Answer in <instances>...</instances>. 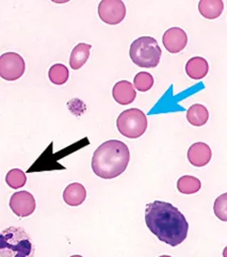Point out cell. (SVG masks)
<instances>
[{
    "label": "cell",
    "instance_id": "1",
    "mask_svg": "<svg viewBox=\"0 0 227 257\" xmlns=\"http://www.w3.org/2000/svg\"><path fill=\"white\" fill-rule=\"evenodd\" d=\"M145 223L159 240L171 246L179 245L188 236L187 219L170 203L155 201L147 204Z\"/></svg>",
    "mask_w": 227,
    "mask_h": 257
},
{
    "label": "cell",
    "instance_id": "2",
    "mask_svg": "<svg viewBox=\"0 0 227 257\" xmlns=\"http://www.w3.org/2000/svg\"><path fill=\"white\" fill-rule=\"evenodd\" d=\"M130 152L127 145L119 140H109L100 144L92 157V169L95 175L104 179L120 176L127 169Z\"/></svg>",
    "mask_w": 227,
    "mask_h": 257
},
{
    "label": "cell",
    "instance_id": "3",
    "mask_svg": "<svg viewBox=\"0 0 227 257\" xmlns=\"http://www.w3.org/2000/svg\"><path fill=\"white\" fill-rule=\"evenodd\" d=\"M35 246L22 227L10 226L0 235V257H33Z\"/></svg>",
    "mask_w": 227,
    "mask_h": 257
},
{
    "label": "cell",
    "instance_id": "4",
    "mask_svg": "<svg viewBox=\"0 0 227 257\" xmlns=\"http://www.w3.org/2000/svg\"><path fill=\"white\" fill-rule=\"evenodd\" d=\"M161 48L156 39L141 37L132 42L129 49L131 61L140 67H156L161 58Z\"/></svg>",
    "mask_w": 227,
    "mask_h": 257
},
{
    "label": "cell",
    "instance_id": "5",
    "mask_svg": "<svg viewBox=\"0 0 227 257\" xmlns=\"http://www.w3.org/2000/svg\"><path fill=\"white\" fill-rule=\"evenodd\" d=\"M119 132L129 139H137L146 132L147 117L142 110L130 108L125 110L116 119Z\"/></svg>",
    "mask_w": 227,
    "mask_h": 257
},
{
    "label": "cell",
    "instance_id": "6",
    "mask_svg": "<svg viewBox=\"0 0 227 257\" xmlns=\"http://www.w3.org/2000/svg\"><path fill=\"white\" fill-rule=\"evenodd\" d=\"M26 70L24 59L16 53H5L0 56V77L8 81L20 79Z\"/></svg>",
    "mask_w": 227,
    "mask_h": 257
},
{
    "label": "cell",
    "instance_id": "7",
    "mask_svg": "<svg viewBox=\"0 0 227 257\" xmlns=\"http://www.w3.org/2000/svg\"><path fill=\"white\" fill-rule=\"evenodd\" d=\"M99 19L108 25H119L126 16V7L121 0H105L98 5Z\"/></svg>",
    "mask_w": 227,
    "mask_h": 257
},
{
    "label": "cell",
    "instance_id": "8",
    "mask_svg": "<svg viewBox=\"0 0 227 257\" xmlns=\"http://www.w3.org/2000/svg\"><path fill=\"white\" fill-rule=\"evenodd\" d=\"M10 208L20 218L29 217L37 208L35 196L28 191L15 192L10 199Z\"/></svg>",
    "mask_w": 227,
    "mask_h": 257
},
{
    "label": "cell",
    "instance_id": "9",
    "mask_svg": "<svg viewBox=\"0 0 227 257\" xmlns=\"http://www.w3.org/2000/svg\"><path fill=\"white\" fill-rule=\"evenodd\" d=\"M162 42L165 49L169 53L178 54L186 48L188 44V36L183 29L179 27H173L164 32Z\"/></svg>",
    "mask_w": 227,
    "mask_h": 257
},
{
    "label": "cell",
    "instance_id": "10",
    "mask_svg": "<svg viewBox=\"0 0 227 257\" xmlns=\"http://www.w3.org/2000/svg\"><path fill=\"white\" fill-rule=\"evenodd\" d=\"M188 160L194 167L201 168L209 164L211 160L212 152L208 145L204 142H196L192 144L188 150Z\"/></svg>",
    "mask_w": 227,
    "mask_h": 257
},
{
    "label": "cell",
    "instance_id": "11",
    "mask_svg": "<svg viewBox=\"0 0 227 257\" xmlns=\"http://www.w3.org/2000/svg\"><path fill=\"white\" fill-rule=\"evenodd\" d=\"M112 95L117 104L125 106L132 104L133 100L136 99L137 92L132 83L127 80H122L114 84Z\"/></svg>",
    "mask_w": 227,
    "mask_h": 257
},
{
    "label": "cell",
    "instance_id": "12",
    "mask_svg": "<svg viewBox=\"0 0 227 257\" xmlns=\"http://www.w3.org/2000/svg\"><path fill=\"white\" fill-rule=\"evenodd\" d=\"M87 199V190L83 185L73 183L67 186L63 192V200L69 206H79Z\"/></svg>",
    "mask_w": 227,
    "mask_h": 257
},
{
    "label": "cell",
    "instance_id": "13",
    "mask_svg": "<svg viewBox=\"0 0 227 257\" xmlns=\"http://www.w3.org/2000/svg\"><path fill=\"white\" fill-rule=\"evenodd\" d=\"M208 72L209 65L207 60L201 57H193L186 64V73L192 79H203Z\"/></svg>",
    "mask_w": 227,
    "mask_h": 257
},
{
    "label": "cell",
    "instance_id": "14",
    "mask_svg": "<svg viewBox=\"0 0 227 257\" xmlns=\"http://www.w3.org/2000/svg\"><path fill=\"white\" fill-rule=\"evenodd\" d=\"M92 46L86 43H80L75 46L70 58V65L73 70L77 71L87 63L90 57V50Z\"/></svg>",
    "mask_w": 227,
    "mask_h": 257
},
{
    "label": "cell",
    "instance_id": "15",
    "mask_svg": "<svg viewBox=\"0 0 227 257\" xmlns=\"http://www.w3.org/2000/svg\"><path fill=\"white\" fill-rule=\"evenodd\" d=\"M224 3L221 0H201L198 4V11L207 20H215L222 14Z\"/></svg>",
    "mask_w": 227,
    "mask_h": 257
},
{
    "label": "cell",
    "instance_id": "16",
    "mask_svg": "<svg viewBox=\"0 0 227 257\" xmlns=\"http://www.w3.org/2000/svg\"><path fill=\"white\" fill-rule=\"evenodd\" d=\"M209 112L204 105L194 104L187 111L188 122L193 126H203L208 122Z\"/></svg>",
    "mask_w": 227,
    "mask_h": 257
},
{
    "label": "cell",
    "instance_id": "17",
    "mask_svg": "<svg viewBox=\"0 0 227 257\" xmlns=\"http://www.w3.org/2000/svg\"><path fill=\"white\" fill-rule=\"evenodd\" d=\"M200 187L201 184L199 179L191 175L181 176L177 181V189L183 194L196 193L200 190Z\"/></svg>",
    "mask_w": 227,
    "mask_h": 257
},
{
    "label": "cell",
    "instance_id": "18",
    "mask_svg": "<svg viewBox=\"0 0 227 257\" xmlns=\"http://www.w3.org/2000/svg\"><path fill=\"white\" fill-rule=\"evenodd\" d=\"M48 78L54 84L61 85L64 84L70 78V72L64 64H55L49 68Z\"/></svg>",
    "mask_w": 227,
    "mask_h": 257
},
{
    "label": "cell",
    "instance_id": "19",
    "mask_svg": "<svg viewBox=\"0 0 227 257\" xmlns=\"http://www.w3.org/2000/svg\"><path fill=\"white\" fill-rule=\"evenodd\" d=\"M6 183L11 187L12 189H20L27 183V177L25 172L20 169H12L8 172L6 176Z\"/></svg>",
    "mask_w": 227,
    "mask_h": 257
},
{
    "label": "cell",
    "instance_id": "20",
    "mask_svg": "<svg viewBox=\"0 0 227 257\" xmlns=\"http://www.w3.org/2000/svg\"><path fill=\"white\" fill-rule=\"evenodd\" d=\"M133 85L140 92L149 91L154 85V77L147 72H140L134 76Z\"/></svg>",
    "mask_w": 227,
    "mask_h": 257
},
{
    "label": "cell",
    "instance_id": "21",
    "mask_svg": "<svg viewBox=\"0 0 227 257\" xmlns=\"http://www.w3.org/2000/svg\"><path fill=\"white\" fill-rule=\"evenodd\" d=\"M213 211L217 219L227 222V193H223L216 198L213 205Z\"/></svg>",
    "mask_w": 227,
    "mask_h": 257
},
{
    "label": "cell",
    "instance_id": "22",
    "mask_svg": "<svg viewBox=\"0 0 227 257\" xmlns=\"http://www.w3.org/2000/svg\"><path fill=\"white\" fill-rule=\"evenodd\" d=\"M223 257H227V246L223 250Z\"/></svg>",
    "mask_w": 227,
    "mask_h": 257
},
{
    "label": "cell",
    "instance_id": "23",
    "mask_svg": "<svg viewBox=\"0 0 227 257\" xmlns=\"http://www.w3.org/2000/svg\"><path fill=\"white\" fill-rule=\"evenodd\" d=\"M159 257H172V256H169V255H162V256H159Z\"/></svg>",
    "mask_w": 227,
    "mask_h": 257
},
{
    "label": "cell",
    "instance_id": "24",
    "mask_svg": "<svg viewBox=\"0 0 227 257\" xmlns=\"http://www.w3.org/2000/svg\"><path fill=\"white\" fill-rule=\"evenodd\" d=\"M71 257H82V256H80V255H73V256H71Z\"/></svg>",
    "mask_w": 227,
    "mask_h": 257
}]
</instances>
